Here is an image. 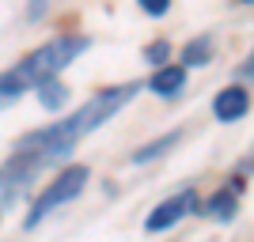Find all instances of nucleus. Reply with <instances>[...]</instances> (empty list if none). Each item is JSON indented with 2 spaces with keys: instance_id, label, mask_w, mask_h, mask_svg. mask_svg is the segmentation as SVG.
Here are the masks:
<instances>
[{
  "instance_id": "f257e3e1",
  "label": "nucleus",
  "mask_w": 254,
  "mask_h": 242,
  "mask_svg": "<svg viewBox=\"0 0 254 242\" xmlns=\"http://www.w3.org/2000/svg\"><path fill=\"white\" fill-rule=\"evenodd\" d=\"M140 80H129V84H114V87H103L95 95L87 98L72 117H64V121H53L46 129H34L27 133L23 140H15V147H27L34 155L42 159L46 167L57 163V159H68L76 151V144L87 137V133H95L99 125H106L110 117H118V110H126L140 91Z\"/></svg>"
},
{
  "instance_id": "f03ea898",
  "label": "nucleus",
  "mask_w": 254,
  "mask_h": 242,
  "mask_svg": "<svg viewBox=\"0 0 254 242\" xmlns=\"http://www.w3.org/2000/svg\"><path fill=\"white\" fill-rule=\"evenodd\" d=\"M87 46H91V38H84V34H57L53 42L38 46L31 57H23L15 68H8V72L15 76V84H19L23 91H34L42 80L61 76L64 68H68V64L87 49Z\"/></svg>"
},
{
  "instance_id": "7ed1b4c3",
  "label": "nucleus",
  "mask_w": 254,
  "mask_h": 242,
  "mask_svg": "<svg viewBox=\"0 0 254 242\" xmlns=\"http://www.w3.org/2000/svg\"><path fill=\"white\" fill-rule=\"evenodd\" d=\"M87 167H68V170H61L57 178L46 186L38 197H34V204H31V212H27V220H23V227L27 231H34L38 223L50 216L53 208H61V204H68V200H76L80 193H84V186H87Z\"/></svg>"
},
{
  "instance_id": "20e7f679",
  "label": "nucleus",
  "mask_w": 254,
  "mask_h": 242,
  "mask_svg": "<svg viewBox=\"0 0 254 242\" xmlns=\"http://www.w3.org/2000/svg\"><path fill=\"white\" fill-rule=\"evenodd\" d=\"M46 163L34 151H27V147H15L11 151V159L0 167V197L4 200H15V197H23V190L34 182V174L42 170Z\"/></svg>"
},
{
  "instance_id": "39448f33",
  "label": "nucleus",
  "mask_w": 254,
  "mask_h": 242,
  "mask_svg": "<svg viewBox=\"0 0 254 242\" xmlns=\"http://www.w3.org/2000/svg\"><path fill=\"white\" fill-rule=\"evenodd\" d=\"M190 208H197V193L193 190H182L175 193V197H167L163 204H156V208L148 212V220H144V231H167V227H175V223L186 216Z\"/></svg>"
},
{
  "instance_id": "423d86ee",
  "label": "nucleus",
  "mask_w": 254,
  "mask_h": 242,
  "mask_svg": "<svg viewBox=\"0 0 254 242\" xmlns=\"http://www.w3.org/2000/svg\"><path fill=\"white\" fill-rule=\"evenodd\" d=\"M247 110H251V95H247V84L239 87H224L220 95L212 98V114H216V121H224V125H232V121H239V117H247Z\"/></svg>"
},
{
  "instance_id": "0eeeda50",
  "label": "nucleus",
  "mask_w": 254,
  "mask_h": 242,
  "mask_svg": "<svg viewBox=\"0 0 254 242\" xmlns=\"http://www.w3.org/2000/svg\"><path fill=\"white\" fill-rule=\"evenodd\" d=\"M144 87H152L159 98H179L186 87V64H159V72Z\"/></svg>"
},
{
  "instance_id": "6e6552de",
  "label": "nucleus",
  "mask_w": 254,
  "mask_h": 242,
  "mask_svg": "<svg viewBox=\"0 0 254 242\" xmlns=\"http://www.w3.org/2000/svg\"><path fill=\"white\" fill-rule=\"evenodd\" d=\"M201 216H209V220H220V223H232L235 216H239V197H235V190H220V193H212L209 200H205Z\"/></svg>"
},
{
  "instance_id": "1a4fd4ad",
  "label": "nucleus",
  "mask_w": 254,
  "mask_h": 242,
  "mask_svg": "<svg viewBox=\"0 0 254 242\" xmlns=\"http://www.w3.org/2000/svg\"><path fill=\"white\" fill-rule=\"evenodd\" d=\"M209 61H212V38L209 34H197V38H190V42L182 46V64L186 68H201Z\"/></svg>"
},
{
  "instance_id": "9d476101",
  "label": "nucleus",
  "mask_w": 254,
  "mask_h": 242,
  "mask_svg": "<svg viewBox=\"0 0 254 242\" xmlns=\"http://www.w3.org/2000/svg\"><path fill=\"white\" fill-rule=\"evenodd\" d=\"M34 91H38V102H42L46 110H53V114H57V110H61V106L68 102V87H64L61 80H57V76L42 80V84L34 87Z\"/></svg>"
},
{
  "instance_id": "9b49d317",
  "label": "nucleus",
  "mask_w": 254,
  "mask_h": 242,
  "mask_svg": "<svg viewBox=\"0 0 254 242\" xmlns=\"http://www.w3.org/2000/svg\"><path fill=\"white\" fill-rule=\"evenodd\" d=\"M179 140H182V129H179V133H163L159 140H152V144H144L140 151H133V163L140 167V163H148V159H159L163 151H167V147L179 144Z\"/></svg>"
},
{
  "instance_id": "f8f14e48",
  "label": "nucleus",
  "mask_w": 254,
  "mask_h": 242,
  "mask_svg": "<svg viewBox=\"0 0 254 242\" xmlns=\"http://www.w3.org/2000/svg\"><path fill=\"white\" fill-rule=\"evenodd\" d=\"M19 98H23V87L15 84V76H11V72H0V110L11 106V102H19Z\"/></svg>"
},
{
  "instance_id": "ddd939ff",
  "label": "nucleus",
  "mask_w": 254,
  "mask_h": 242,
  "mask_svg": "<svg viewBox=\"0 0 254 242\" xmlns=\"http://www.w3.org/2000/svg\"><path fill=\"white\" fill-rule=\"evenodd\" d=\"M167 57H171V42H167V38H159V42H152L148 49H144V61H148V64H156V68H159L163 61H167Z\"/></svg>"
},
{
  "instance_id": "4468645a",
  "label": "nucleus",
  "mask_w": 254,
  "mask_h": 242,
  "mask_svg": "<svg viewBox=\"0 0 254 242\" xmlns=\"http://www.w3.org/2000/svg\"><path fill=\"white\" fill-rule=\"evenodd\" d=\"M137 4H140L144 15H152V19H159V15H167V11H171V0H137Z\"/></svg>"
},
{
  "instance_id": "2eb2a0df",
  "label": "nucleus",
  "mask_w": 254,
  "mask_h": 242,
  "mask_svg": "<svg viewBox=\"0 0 254 242\" xmlns=\"http://www.w3.org/2000/svg\"><path fill=\"white\" fill-rule=\"evenodd\" d=\"M42 15H46V0H31V4H27V19L38 23Z\"/></svg>"
},
{
  "instance_id": "dca6fc26",
  "label": "nucleus",
  "mask_w": 254,
  "mask_h": 242,
  "mask_svg": "<svg viewBox=\"0 0 254 242\" xmlns=\"http://www.w3.org/2000/svg\"><path fill=\"white\" fill-rule=\"evenodd\" d=\"M251 72H254V64H251V57H247V61L235 68V80H239V84H251Z\"/></svg>"
},
{
  "instance_id": "f3484780",
  "label": "nucleus",
  "mask_w": 254,
  "mask_h": 242,
  "mask_svg": "<svg viewBox=\"0 0 254 242\" xmlns=\"http://www.w3.org/2000/svg\"><path fill=\"white\" fill-rule=\"evenodd\" d=\"M243 4H251V0H243Z\"/></svg>"
}]
</instances>
